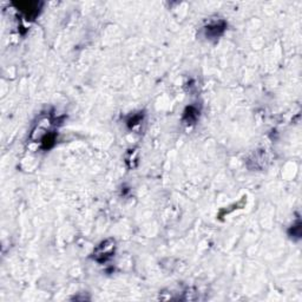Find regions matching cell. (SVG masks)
Segmentation results:
<instances>
[{
	"mask_svg": "<svg viewBox=\"0 0 302 302\" xmlns=\"http://www.w3.org/2000/svg\"><path fill=\"white\" fill-rule=\"evenodd\" d=\"M115 249H116V242L112 238H108V240L101 242L97 248L93 250L95 261L99 262V263L109 261L115 254Z\"/></svg>",
	"mask_w": 302,
	"mask_h": 302,
	"instance_id": "1",
	"label": "cell"
},
{
	"mask_svg": "<svg viewBox=\"0 0 302 302\" xmlns=\"http://www.w3.org/2000/svg\"><path fill=\"white\" fill-rule=\"evenodd\" d=\"M225 30V23L223 21H220L217 23H212L210 25L205 26V35L208 38H218L224 32Z\"/></svg>",
	"mask_w": 302,
	"mask_h": 302,
	"instance_id": "2",
	"label": "cell"
}]
</instances>
